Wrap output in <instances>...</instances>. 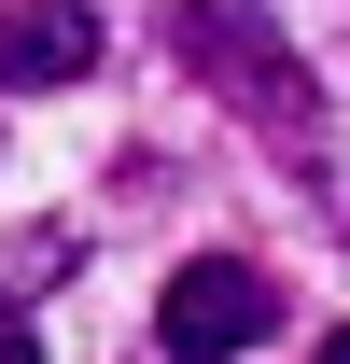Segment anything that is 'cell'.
Segmentation results:
<instances>
[{
  "mask_svg": "<svg viewBox=\"0 0 350 364\" xmlns=\"http://www.w3.org/2000/svg\"><path fill=\"white\" fill-rule=\"evenodd\" d=\"M169 43H182V70H211V85L238 98L280 154H308V168H322V85H308V56L266 28L253 0H182V14H169Z\"/></svg>",
  "mask_w": 350,
  "mask_h": 364,
  "instance_id": "obj_1",
  "label": "cell"
},
{
  "mask_svg": "<svg viewBox=\"0 0 350 364\" xmlns=\"http://www.w3.org/2000/svg\"><path fill=\"white\" fill-rule=\"evenodd\" d=\"M253 336H280V294H266V267H238V252H196V267L154 294V350L169 364H238Z\"/></svg>",
  "mask_w": 350,
  "mask_h": 364,
  "instance_id": "obj_2",
  "label": "cell"
},
{
  "mask_svg": "<svg viewBox=\"0 0 350 364\" xmlns=\"http://www.w3.org/2000/svg\"><path fill=\"white\" fill-rule=\"evenodd\" d=\"M98 70V0H28L0 14V85H85Z\"/></svg>",
  "mask_w": 350,
  "mask_h": 364,
  "instance_id": "obj_3",
  "label": "cell"
},
{
  "mask_svg": "<svg viewBox=\"0 0 350 364\" xmlns=\"http://www.w3.org/2000/svg\"><path fill=\"white\" fill-rule=\"evenodd\" d=\"M0 364H43V336L14 322V294H0Z\"/></svg>",
  "mask_w": 350,
  "mask_h": 364,
  "instance_id": "obj_4",
  "label": "cell"
},
{
  "mask_svg": "<svg viewBox=\"0 0 350 364\" xmlns=\"http://www.w3.org/2000/svg\"><path fill=\"white\" fill-rule=\"evenodd\" d=\"M308 364H350V322H336V336H322V350H308Z\"/></svg>",
  "mask_w": 350,
  "mask_h": 364,
  "instance_id": "obj_5",
  "label": "cell"
}]
</instances>
